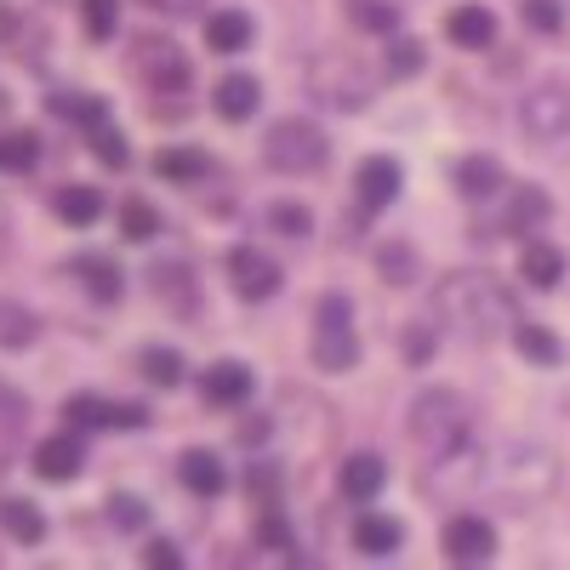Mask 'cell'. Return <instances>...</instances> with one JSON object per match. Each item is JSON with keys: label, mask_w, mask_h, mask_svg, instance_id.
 <instances>
[{"label": "cell", "mask_w": 570, "mask_h": 570, "mask_svg": "<svg viewBox=\"0 0 570 570\" xmlns=\"http://www.w3.org/2000/svg\"><path fill=\"white\" fill-rule=\"evenodd\" d=\"M434 303H440L445 325L456 331V337H468V343L491 337L502 320H513L508 292H502V285H491L485 274H451V279L440 285V297H434Z\"/></svg>", "instance_id": "cell-1"}, {"label": "cell", "mask_w": 570, "mask_h": 570, "mask_svg": "<svg viewBox=\"0 0 570 570\" xmlns=\"http://www.w3.org/2000/svg\"><path fill=\"white\" fill-rule=\"evenodd\" d=\"M263 160L274 171H285V177H303V171H320L331 160V142H325V131L314 120L292 115V120H274L263 131Z\"/></svg>", "instance_id": "cell-2"}, {"label": "cell", "mask_w": 570, "mask_h": 570, "mask_svg": "<svg viewBox=\"0 0 570 570\" xmlns=\"http://www.w3.org/2000/svg\"><path fill=\"white\" fill-rule=\"evenodd\" d=\"M411 434H416V445H422L428 456L456 451V445L468 440V405H462V394H451V389L416 394V405H411Z\"/></svg>", "instance_id": "cell-3"}, {"label": "cell", "mask_w": 570, "mask_h": 570, "mask_svg": "<svg viewBox=\"0 0 570 570\" xmlns=\"http://www.w3.org/2000/svg\"><path fill=\"white\" fill-rule=\"evenodd\" d=\"M314 365L320 371H354L360 365V337H354V303L343 292H325L314 314Z\"/></svg>", "instance_id": "cell-4"}, {"label": "cell", "mask_w": 570, "mask_h": 570, "mask_svg": "<svg viewBox=\"0 0 570 570\" xmlns=\"http://www.w3.org/2000/svg\"><path fill=\"white\" fill-rule=\"evenodd\" d=\"M519 120H525L531 142H559L570 137V80H542L525 91L519 104Z\"/></svg>", "instance_id": "cell-5"}, {"label": "cell", "mask_w": 570, "mask_h": 570, "mask_svg": "<svg viewBox=\"0 0 570 570\" xmlns=\"http://www.w3.org/2000/svg\"><path fill=\"white\" fill-rule=\"evenodd\" d=\"M308 80H314V98L331 109H365L371 104V80L354 58H320Z\"/></svg>", "instance_id": "cell-6"}, {"label": "cell", "mask_w": 570, "mask_h": 570, "mask_svg": "<svg viewBox=\"0 0 570 570\" xmlns=\"http://www.w3.org/2000/svg\"><path fill=\"white\" fill-rule=\"evenodd\" d=\"M228 285H234V297L263 303V297L279 292V263L263 246H234L228 252Z\"/></svg>", "instance_id": "cell-7"}, {"label": "cell", "mask_w": 570, "mask_h": 570, "mask_svg": "<svg viewBox=\"0 0 570 570\" xmlns=\"http://www.w3.org/2000/svg\"><path fill=\"white\" fill-rule=\"evenodd\" d=\"M131 63H137V75L149 80L155 91H183V86H188V58L177 52L171 40L142 35V40L131 46Z\"/></svg>", "instance_id": "cell-8"}, {"label": "cell", "mask_w": 570, "mask_h": 570, "mask_svg": "<svg viewBox=\"0 0 570 570\" xmlns=\"http://www.w3.org/2000/svg\"><path fill=\"white\" fill-rule=\"evenodd\" d=\"M491 553H497L491 519H480V513H456L451 525H445V559H456V564H485Z\"/></svg>", "instance_id": "cell-9"}, {"label": "cell", "mask_w": 570, "mask_h": 570, "mask_svg": "<svg viewBox=\"0 0 570 570\" xmlns=\"http://www.w3.org/2000/svg\"><path fill=\"white\" fill-rule=\"evenodd\" d=\"M200 394H206V405H217V411L246 405V400H252V371H246L240 360H223V365H212V371L200 376Z\"/></svg>", "instance_id": "cell-10"}, {"label": "cell", "mask_w": 570, "mask_h": 570, "mask_svg": "<svg viewBox=\"0 0 570 570\" xmlns=\"http://www.w3.org/2000/svg\"><path fill=\"white\" fill-rule=\"evenodd\" d=\"M80 468H86V445H80L75 434H58V440L35 445V473H40V480L63 485V480H75Z\"/></svg>", "instance_id": "cell-11"}, {"label": "cell", "mask_w": 570, "mask_h": 570, "mask_svg": "<svg viewBox=\"0 0 570 570\" xmlns=\"http://www.w3.org/2000/svg\"><path fill=\"white\" fill-rule=\"evenodd\" d=\"M394 195H400V160L371 155V160L360 166V206H365V212H383Z\"/></svg>", "instance_id": "cell-12"}, {"label": "cell", "mask_w": 570, "mask_h": 570, "mask_svg": "<svg viewBox=\"0 0 570 570\" xmlns=\"http://www.w3.org/2000/svg\"><path fill=\"white\" fill-rule=\"evenodd\" d=\"M400 542H405L400 519H389V513H360V519H354V548H360V553L389 559V553H400Z\"/></svg>", "instance_id": "cell-13"}, {"label": "cell", "mask_w": 570, "mask_h": 570, "mask_svg": "<svg viewBox=\"0 0 570 570\" xmlns=\"http://www.w3.org/2000/svg\"><path fill=\"white\" fill-rule=\"evenodd\" d=\"M343 497L348 502H376V491H383V480H389V468H383V456H371V451H354L348 462H343Z\"/></svg>", "instance_id": "cell-14"}, {"label": "cell", "mask_w": 570, "mask_h": 570, "mask_svg": "<svg viewBox=\"0 0 570 570\" xmlns=\"http://www.w3.org/2000/svg\"><path fill=\"white\" fill-rule=\"evenodd\" d=\"M257 104H263V91H257L252 75H228V80H217V91H212V109H217L223 120H252Z\"/></svg>", "instance_id": "cell-15"}, {"label": "cell", "mask_w": 570, "mask_h": 570, "mask_svg": "<svg viewBox=\"0 0 570 570\" xmlns=\"http://www.w3.org/2000/svg\"><path fill=\"white\" fill-rule=\"evenodd\" d=\"M445 35L456 40V46H468V52H480V46H491L497 40V18H491V7H456L451 18H445Z\"/></svg>", "instance_id": "cell-16"}, {"label": "cell", "mask_w": 570, "mask_h": 570, "mask_svg": "<svg viewBox=\"0 0 570 570\" xmlns=\"http://www.w3.org/2000/svg\"><path fill=\"white\" fill-rule=\"evenodd\" d=\"M52 212L69 228H91V223H98V212H104V195L91 183H69V188H58V195H52Z\"/></svg>", "instance_id": "cell-17"}, {"label": "cell", "mask_w": 570, "mask_h": 570, "mask_svg": "<svg viewBox=\"0 0 570 570\" xmlns=\"http://www.w3.org/2000/svg\"><path fill=\"white\" fill-rule=\"evenodd\" d=\"M177 480H183V491H195V497H217L228 485V473H223V462L212 451H188L177 462Z\"/></svg>", "instance_id": "cell-18"}, {"label": "cell", "mask_w": 570, "mask_h": 570, "mask_svg": "<svg viewBox=\"0 0 570 570\" xmlns=\"http://www.w3.org/2000/svg\"><path fill=\"white\" fill-rule=\"evenodd\" d=\"M519 274H525V285H537V292H553V285L564 279V257H559V246L531 240L525 257H519Z\"/></svg>", "instance_id": "cell-19"}, {"label": "cell", "mask_w": 570, "mask_h": 570, "mask_svg": "<svg viewBox=\"0 0 570 570\" xmlns=\"http://www.w3.org/2000/svg\"><path fill=\"white\" fill-rule=\"evenodd\" d=\"M456 188H462V200H491L497 188H502V166L491 155H468L456 166Z\"/></svg>", "instance_id": "cell-20"}, {"label": "cell", "mask_w": 570, "mask_h": 570, "mask_svg": "<svg viewBox=\"0 0 570 570\" xmlns=\"http://www.w3.org/2000/svg\"><path fill=\"white\" fill-rule=\"evenodd\" d=\"M0 525H7L12 542L35 548V542L46 537V513H40L35 502H23V497H7V502H0Z\"/></svg>", "instance_id": "cell-21"}, {"label": "cell", "mask_w": 570, "mask_h": 570, "mask_svg": "<svg viewBox=\"0 0 570 570\" xmlns=\"http://www.w3.org/2000/svg\"><path fill=\"white\" fill-rule=\"evenodd\" d=\"M548 212H553V200L542 195V188L537 183H525V188H519V195H513V206H508V234H531V228H542L548 223Z\"/></svg>", "instance_id": "cell-22"}, {"label": "cell", "mask_w": 570, "mask_h": 570, "mask_svg": "<svg viewBox=\"0 0 570 570\" xmlns=\"http://www.w3.org/2000/svg\"><path fill=\"white\" fill-rule=\"evenodd\" d=\"M155 171L166 183H206L212 177V155H200V149H160L155 155Z\"/></svg>", "instance_id": "cell-23"}, {"label": "cell", "mask_w": 570, "mask_h": 570, "mask_svg": "<svg viewBox=\"0 0 570 570\" xmlns=\"http://www.w3.org/2000/svg\"><path fill=\"white\" fill-rule=\"evenodd\" d=\"M206 40H212V52H246L252 46V18L246 12H212L206 18Z\"/></svg>", "instance_id": "cell-24"}, {"label": "cell", "mask_w": 570, "mask_h": 570, "mask_svg": "<svg viewBox=\"0 0 570 570\" xmlns=\"http://www.w3.org/2000/svg\"><path fill=\"white\" fill-rule=\"evenodd\" d=\"M513 343H519V354H525L531 365H559V360H564V343L553 337L548 325H531V320L513 325Z\"/></svg>", "instance_id": "cell-25"}, {"label": "cell", "mask_w": 570, "mask_h": 570, "mask_svg": "<svg viewBox=\"0 0 570 570\" xmlns=\"http://www.w3.org/2000/svg\"><path fill=\"white\" fill-rule=\"evenodd\" d=\"M35 337H40V320H35L23 303L0 297V348H29Z\"/></svg>", "instance_id": "cell-26"}, {"label": "cell", "mask_w": 570, "mask_h": 570, "mask_svg": "<svg viewBox=\"0 0 570 570\" xmlns=\"http://www.w3.org/2000/svg\"><path fill=\"white\" fill-rule=\"evenodd\" d=\"M75 274L86 279V292L98 297V303H115V297H120V274H115V263H109V257L86 252V257H75Z\"/></svg>", "instance_id": "cell-27"}, {"label": "cell", "mask_w": 570, "mask_h": 570, "mask_svg": "<svg viewBox=\"0 0 570 570\" xmlns=\"http://www.w3.org/2000/svg\"><path fill=\"white\" fill-rule=\"evenodd\" d=\"M348 23L365 35H394L400 29V7L394 0H348Z\"/></svg>", "instance_id": "cell-28"}, {"label": "cell", "mask_w": 570, "mask_h": 570, "mask_svg": "<svg viewBox=\"0 0 570 570\" xmlns=\"http://www.w3.org/2000/svg\"><path fill=\"white\" fill-rule=\"evenodd\" d=\"M35 160H40V142L29 131H7V137H0V171L23 177V171H35Z\"/></svg>", "instance_id": "cell-29"}, {"label": "cell", "mask_w": 570, "mask_h": 570, "mask_svg": "<svg viewBox=\"0 0 570 570\" xmlns=\"http://www.w3.org/2000/svg\"><path fill=\"white\" fill-rule=\"evenodd\" d=\"M120 234H126V240H155V234H160V212L149 200H126L120 206Z\"/></svg>", "instance_id": "cell-30"}, {"label": "cell", "mask_w": 570, "mask_h": 570, "mask_svg": "<svg viewBox=\"0 0 570 570\" xmlns=\"http://www.w3.org/2000/svg\"><path fill=\"white\" fill-rule=\"evenodd\" d=\"M149 274H155V292H160L166 303L177 297L183 308H195V285H188V268H183V263H155Z\"/></svg>", "instance_id": "cell-31"}, {"label": "cell", "mask_w": 570, "mask_h": 570, "mask_svg": "<svg viewBox=\"0 0 570 570\" xmlns=\"http://www.w3.org/2000/svg\"><path fill=\"white\" fill-rule=\"evenodd\" d=\"M142 376H149L155 389H177L183 383V354L177 348H149L142 354Z\"/></svg>", "instance_id": "cell-32"}, {"label": "cell", "mask_w": 570, "mask_h": 570, "mask_svg": "<svg viewBox=\"0 0 570 570\" xmlns=\"http://www.w3.org/2000/svg\"><path fill=\"white\" fill-rule=\"evenodd\" d=\"M63 416H69V428H80V434H91V428H109V405H104L98 394H75V400L63 405Z\"/></svg>", "instance_id": "cell-33"}, {"label": "cell", "mask_w": 570, "mask_h": 570, "mask_svg": "<svg viewBox=\"0 0 570 570\" xmlns=\"http://www.w3.org/2000/svg\"><path fill=\"white\" fill-rule=\"evenodd\" d=\"M52 109H58L63 120H80V126H104V120H109V104H104V98H69V91H58Z\"/></svg>", "instance_id": "cell-34"}, {"label": "cell", "mask_w": 570, "mask_h": 570, "mask_svg": "<svg viewBox=\"0 0 570 570\" xmlns=\"http://www.w3.org/2000/svg\"><path fill=\"white\" fill-rule=\"evenodd\" d=\"M115 12H120V0H80V18H86V35L91 40H109L115 35Z\"/></svg>", "instance_id": "cell-35"}, {"label": "cell", "mask_w": 570, "mask_h": 570, "mask_svg": "<svg viewBox=\"0 0 570 570\" xmlns=\"http://www.w3.org/2000/svg\"><path fill=\"white\" fill-rule=\"evenodd\" d=\"M268 223H274L279 234H308V228H314L308 206H297V200H274V206H268Z\"/></svg>", "instance_id": "cell-36"}, {"label": "cell", "mask_w": 570, "mask_h": 570, "mask_svg": "<svg viewBox=\"0 0 570 570\" xmlns=\"http://www.w3.org/2000/svg\"><path fill=\"white\" fill-rule=\"evenodd\" d=\"M383 279H394V285H411L416 279V252L411 246H383Z\"/></svg>", "instance_id": "cell-37"}, {"label": "cell", "mask_w": 570, "mask_h": 570, "mask_svg": "<svg viewBox=\"0 0 570 570\" xmlns=\"http://www.w3.org/2000/svg\"><path fill=\"white\" fill-rule=\"evenodd\" d=\"M525 23L537 35H559L564 29V7H559V0H525Z\"/></svg>", "instance_id": "cell-38"}, {"label": "cell", "mask_w": 570, "mask_h": 570, "mask_svg": "<svg viewBox=\"0 0 570 570\" xmlns=\"http://www.w3.org/2000/svg\"><path fill=\"white\" fill-rule=\"evenodd\" d=\"M91 149L104 155V166H126V142H120V131L104 120V126H91Z\"/></svg>", "instance_id": "cell-39"}, {"label": "cell", "mask_w": 570, "mask_h": 570, "mask_svg": "<svg viewBox=\"0 0 570 570\" xmlns=\"http://www.w3.org/2000/svg\"><path fill=\"white\" fill-rule=\"evenodd\" d=\"M389 69H394V75H416V69H422V40H411V35L394 40V46H389Z\"/></svg>", "instance_id": "cell-40"}, {"label": "cell", "mask_w": 570, "mask_h": 570, "mask_svg": "<svg viewBox=\"0 0 570 570\" xmlns=\"http://www.w3.org/2000/svg\"><path fill=\"white\" fill-rule=\"evenodd\" d=\"M109 519H115V525H120V531H142V525H149V508H142L137 497H115V508H109Z\"/></svg>", "instance_id": "cell-41"}, {"label": "cell", "mask_w": 570, "mask_h": 570, "mask_svg": "<svg viewBox=\"0 0 570 570\" xmlns=\"http://www.w3.org/2000/svg\"><path fill=\"white\" fill-rule=\"evenodd\" d=\"M23 411H29V405H23V394L7 383V376H0V422H7V428H18V422H23Z\"/></svg>", "instance_id": "cell-42"}, {"label": "cell", "mask_w": 570, "mask_h": 570, "mask_svg": "<svg viewBox=\"0 0 570 570\" xmlns=\"http://www.w3.org/2000/svg\"><path fill=\"white\" fill-rule=\"evenodd\" d=\"M142 422H149V405H137V400L109 405V428H142Z\"/></svg>", "instance_id": "cell-43"}, {"label": "cell", "mask_w": 570, "mask_h": 570, "mask_svg": "<svg viewBox=\"0 0 570 570\" xmlns=\"http://www.w3.org/2000/svg\"><path fill=\"white\" fill-rule=\"evenodd\" d=\"M142 564H149V570H177L183 553H177L171 542H149V548H142Z\"/></svg>", "instance_id": "cell-44"}, {"label": "cell", "mask_w": 570, "mask_h": 570, "mask_svg": "<svg viewBox=\"0 0 570 570\" xmlns=\"http://www.w3.org/2000/svg\"><path fill=\"white\" fill-rule=\"evenodd\" d=\"M257 537H263L268 548H292V531H285V519H279V513H263V525H257Z\"/></svg>", "instance_id": "cell-45"}, {"label": "cell", "mask_w": 570, "mask_h": 570, "mask_svg": "<svg viewBox=\"0 0 570 570\" xmlns=\"http://www.w3.org/2000/svg\"><path fill=\"white\" fill-rule=\"evenodd\" d=\"M149 7H155V12H166V18H195V12L206 7V0H149Z\"/></svg>", "instance_id": "cell-46"}]
</instances>
